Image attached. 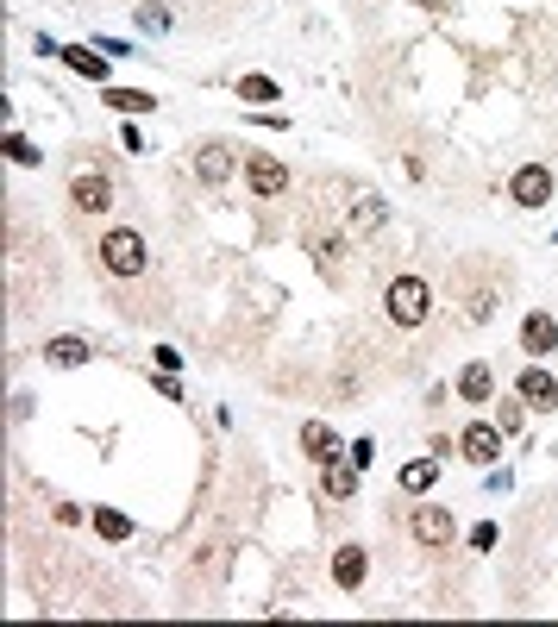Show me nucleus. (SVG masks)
I'll return each mask as SVG.
<instances>
[{
  "label": "nucleus",
  "instance_id": "423d86ee",
  "mask_svg": "<svg viewBox=\"0 0 558 627\" xmlns=\"http://www.w3.org/2000/svg\"><path fill=\"white\" fill-rule=\"evenodd\" d=\"M515 396L533 408V414H546V408H558V383H552V370H540V364H527L521 377H515Z\"/></svg>",
  "mask_w": 558,
  "mask_h": 627
},
{
  "label": "nucleus",
  "instance_id": "5701e85b",
  "mask_svg": "<svg viewBox=\"0 0 558 627\" xmlns=\"http://www.w3.org/2000/svg\"><path fill=\"white\" fill-rule=\"evenodd\" d=\"M521 421H527V402H521V396L496 408V427H502V433H521Z\"/></svg>",
  "mask_w": 558,
  "mask_h": 627
},
{
  "label": "nucleus",
  "instance_id": "bb28decb",
  "mask_svg": "<svg viewBox=\"0 0 558 627\" xmlns=\"http://www.w3.org/2000/svg\"><path fill=\"white\" fill-rule=\"evenodd\" d=\"M126 7H138V0H126Z\"/></svg>",
  "mask_w": 558,
  "mask_h": 627
},
{
  "label": "nucleus",
  "instance_id": "ddd939ff",
  "mask_svg": "<svg viewBox=\"0 0 558 627\" xmlns=\"http://www.w3.org/2000/svg\"><path fill=\"white\" fill-rule=\"evenodd\" d=\"M521 345H527V352H552V345H558V320L533 308V314L521 320Z\"/></svg>",
  "mask_w": 558,
  "mask_h": 627
},
{
  "label": "nucleus",
  "instance_id": "4be33fe9",
  "mask_svg": "<svg viewBox=\"0 0 558 627\" xmlns=\"http://www.w3.org/2000/svg\"><path fill=\"white\" fill-rule=\"evenodd\" d=\"M352 220H358V232H377V226H383V201H370V195H358V207H352Z\"/></svg>",
  "mask_w": 558,
  "mask_h": 627
},
{
  "label": "nucleus",
  "instance_id": "393cba45",
  "mask_svg": "<svg viewBox=\"0 0 558 627\" xmlns=\"http://www.w3.org/2000/svg\"><path fill=\"white\" fill-rule=\"evenodd\" d=\"M490 546H496V527L477 521V527H471V552H490Z\"/></svg>",
  "mask_w": 558,
  "mask_h": 627
},
{
  "label": "nucleus",
  "instance_id": "dca6fc26",
  "mask_svg": "<svg viewBox=\"0 0 558 627\" xmlns=\"http://www.w3.org/2000/svg\"><path fill=\"white\" fill-rule=\"evenodd\" d=\"M320 490H327V496H352L358 490V464H320Z\"/></svg>",
  "mask_w": 558,
  "mask_h": 627
},
{
  "label": "nucleus",
  "instance_id": "9d476101",
  "mask_svg": "<svg viewBox=\"0 0 558 627\" xmlns=\"http://www.w3.org/2000/svg\"><path fill=\"white\" fill-rule=\"evenodd\" d=\"M301 452H308L314 464H333V458H339L333 427H327V421H301Z\"/></svg>",
  "mask_w": 558,
  "mask_h": 627
},
{
  "label": "nucleus",
  "instance_id": "9b49d317",
  "mask_svg": "<svg viewBox=\"0 0 558 627\" xmlns=\"http://www.w3.org/2000/svg\"><path fill=\"white\" fill-rule=\"evenodd\" d=\"M364 571H370L364 546H339V552H333V584H339V590H358V584H364Z\"/></svg>",
  "mask_w": 558,
  "mask_h": 627
},
{
  "label": "nucleus",
  "instance_id": "412c9836",
  "mask_svg": "<svg viewBox=\"0 0 558 627\" xmlns=\"http://www.w3.org/2000/svg\"><path fill=\"white\" fill-rule=\"evenodd\" d=\"M7 157H13V164H19V170H26V164L38 170V157H44V151L32 145V138H26V132H7Z\"/></svg>",
  "mask_w": 558,
  "mask_h": 627
},
{
  "label": "nucleus",
  "instance_id": "b1692460",
  "mask_svg": "<svg viewBox=\"0 0 558 627\" xmlns=\"http://www.w3.org/2000/svg\"><path fill=\"white\" fill-rule=\"evenodd\" d=\"M138 26H145V32H164L170 13H164V7H138Z\"/></svg>",
  "mask_w": 558,
  "mask_h": 627
},
{
  "label": "nucleus",
  "instance_id": "2eb2a0df",
  "mask_svg": "<svg viewBox=\"0 0 558 627\" xmlns=\"http://www.w3.org/2000/svg\"><path fill=\"white\" fill-rule=\"evenodd\" d=\"M395 483H402L408 496H427L433 483H439V458H408V464H402V477H395Z\"/></svg>",
  "mask_w": 558,
  "mask_h": 627
},
{
  "label": "nucleus",
  "instance_id": "6ab92c4d",
  "mask_svg": "<svg viewBox=\"0 0 558 627\" xmlns=\"http://www.w3.org/2000/svg\"><path fill=\"white\" fill-rule=\"evenodd\" d=\"M232 95H239V101H283V88H276L270 76H239V82H232Z\"/></svg>",
  "mask_w": 558,
  "mask_h": 627
},
{
  "label": "nucleus",
  "instance_id": "a211bd4d",
  "mask_svg": "<svg viewBox=\"0 0 558 627\" xmlns=\"http://www.w3.org/2000/svg\"><path fill=\"white\" fill-rule=\"evenodd\" d=\"M63 63L76 69V76H88V82L107 76V51H82V44H76V51H63Z\"/></svg>",
  "mask_w": 558,
  "mask_h": 627
},
{
  "label": "nucleus",
  "instance_id": "f3484780",
  "mask_svg": "<svg viewBox=\"0 0 558 627\" xmlns=\"http://www.w3.org/2000/svg\"><path fill=\"white\" fill-rule=\"evenodd\" d=\"M101 101H107L113 113H151V107H157V101L145 95V88H107V95H101Z\"/></svg>",
  "mask_w": 558,
  "mask_h": 627
},
{
  "label": "nucleus",
  "instance_id": "7ed1b4c3",
  "mask_svg": "<svg viewBox=\"0 0 558 627\" xmlns=\"http://www.w3.org/2000/svg\"><path fill=\"white\" fill-rule=\"evenodd\" d=\"M508 201L515 207H546L552 201V170L546 164H521L515 176H508Z\"/></svg>",
  "mask_w": 558,
  "mask_h": 627
},
{
  "label": "nucleus",
  "instance_id": "aec40b11",
  "mask_svg": "<svg viewBox=\"0 0 558 627\" xmlns=\"http://www.w3.org/2000/svg\"><path fill=\"white\" fill-rule=\"evenodd\" d=\"M95 533H101V540H113V546H120V540H132V521L120 515V508H101V515H95Z\"/></svg>",
  "mask_w": 558,
  "mask_h": 627
},
{
  "label": "nucleus",
  "instance_id": "1a4fd4ad",
  "mask_svg": "<svg viewBox=\"0 0 558 627\" xmlns=\"http://www.w3.org/2000/svg\"><path fill=\"white\" fill-rule=\"evenodd\" d=\"M195 176L207 182V189L232 182V151H226V145H201V151H195Z\"/></svg>",
  "mask_w": 558,
  "mask_h": 627
},
{
  "label": "nucleus",
  "instance_id": "f257e3e1",
  "mask_svg": "<svg viewBox=\"0 0 558 627\" xmlns=\"http://www.w3.org/2000/svg\"><path fill=\"white\" fill-rule=\"evenodd\" d=\"M383 314L395 320V327H427V314H433V289H427V276H395L389 295H383Z\"/></svg>",
  "mask_w": 558,
  "mask_h": 627
},
{
  "label": "nucleus",
  "instance_id": "4468645a",
  "mask_svg": "<svg viewBox=\"0 0 558 627\" xmlns=\"http://www.w3.org/2000/svg\"><path fill=\"white\" fill-rule=\"evenodd\" d=\"M44 364H51V370H76V364H88V339H76V333L51 339V345H44Z\"/></svg>",
  "mask_w": 558,
  "mask_h": 627
},
{
  "label": "nucleus",
  "instance_id": "20e7f679",
  "mask_svg": "<svg viewBox=\"0 0 558 627\" xmlns=\"http://www.w3.org/2000/svg\"><path fill=\"white\" fill-rule=\"evenodd\" d=\"M69 201H76V214H107L113 207V182L101 170H76V182H69Z\"/></svg>",
  "mask_w": 558,
  "mask_h": 627
},
{
  "label": "nucleus",
  "instance_id": "a878e982",
  "mask_svg": "<svg viewBox=\"0 0 558 627\" xmlns=\"http://www.w3.org/2000/svg\"><path fill=\"white\" fill-rule=\"evenodd\" d=\"M345 458H352V464H358V471H364V464H370V458H377V446H370V439H358V446H352V452H345Z\"/></svg>",
  "mask_w": 558,
  "mask_h": 627
},
{
  "label": "nucleus",
  "instance_id": "f03ea898",
  "mask_svg": "<svg viewBox=\"0 0 558 627\" xmlns=\"http://www.w3.org/2000/svg\"><path fill=\"white\" fill-rule=\"evenodd\" d=\"M145 264H151V251H145V239H138L132 226H120V232H107V239H101V270L107 276L132 283V276H145Z\"/></svg>",
  "mask_w": 558,
  "mask_h": 627
},
{
  "label": "nucleus",
  "instance_id": "39448f33",
  "mask_svg": "<svg viewBox=\"0 0 558 627\" xmlns=\"http://www.w3.org/2000/svg\"><path fill=\"white\" fill-rule=\"evenodd\" d=\"M458 452L471 458L477 471H483V464H496V458H502V427H490V421H471V427L458 433Z\"/></svg>",
  "mask_w": 558,
  "mask_h": 627
},
{
  "label": "nucleus",
  "instance_id": "6e6552de",
  "mask_svg": "<svg viewBox=\"0 0 558 627\" xmlns=\"http://www.w3.org/2000/svg\"><path fill=\"white\" fill-rule=\"evenodd\" d=\"M414 540H421V546H446L452 540V515H446V508H414Z\"/></svg>",
  "mask_w": 558,
  "mask_h": 627
},
{
  "label": "nucleus",
  "instance_id": "0eeeda50",
  "mask_svg": "<svg viewBox=\"0 0 558 627\" xmlns=\"http://www.w3.org/2000/svg\"><path fill=\"white\" fill-rule=\"evenodd\" d=\"M245 182H251V195H264V201H276V195H283V189H289V170H283V164H276V157H270V151H258V157H251V164H245Z\"/></svg>",
  "mask_w": 558,
  "mask_h": 627
},
{
  "label": "nucleus",
  "instance_id": "f8f14e48",
  "mask_svg": "<svg viewBox=\"0 0 558 627\" xmlns=\"http://www.w3.org/2000/svg\"><path fill=\"white\" fill-rule=\"evenodd\" d=\"M458 396H464V402H477V408L490 402V396H496V377H490V364H464V370H458Z\"/></svg>",
  "mask_w": 558,
  "mask_h": 627
}]
</instances>
